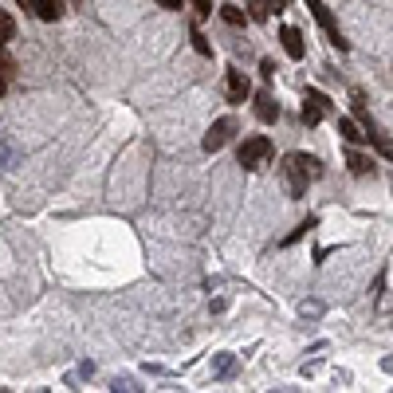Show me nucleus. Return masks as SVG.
Masks as SVG:
<instances>
[{
  "label": "nucleus",
  "instance_id": "obj_1",
  "mask_svg": "<svg viewBox=\"0 0 393 393\" xmlns=\"http://www.w3.org/2000/svg\"><path fill=\"white\" fill-rule=\"evenodd\" d=\"M315 177H322L319 158H311V154H287V161H283V181H287L291 201L307 196V185L315 181Z\"/></svg>",
  "mask_w": 393,
  "mask_h": 393
},
{
  "label": "nucleus",
  "instance_id": "obj_2",
  "mask_svg": "<svg viewBox=\"0 0 393 393\" xmlns=\"http://www.w3.org/2000/svg\"><path fill=\"white\" fill-rule=\"evenodd\" d=\"M271 154H275V146H271V138L264 134H252L240 142V149H236V161L244 165V170H264L271 161Z\"/></svg>",
  "mask_w": 393,
  "mask_h": 393
},
{
  "label": "nucleus",
  "instance_id": "obj_3",
  "mask_svg": "<svg viewBox=\"0 0 393 393\" xmlns=\"http://www.w3.org/2000/svg\"><path fill=\"white\" fill-rule=\"evenodd\" d=\"M327 114H334V102L322 95V91H315V86H311L307 95H303V122H307V126H319Z\"/></svg>",
  "mask_w": 393,
  "mask_h": 393
},
{
  "label": "nucleus",
  "instance_id": "obj_4",
  "mask_svg": "<svg viewBox=\"0 0 393 393\" xmlns=\"http://www.w3.org/2000/svg\"><path fill=\"white\" fill-rule=\"evenodd\" d=\"M307 8H311V12H315V20H319V28H322V32H327V39H331L334 48H338V51H346V48H350V44H346V39H342V32H338V24H334L331 8H327L322 0H307Z\"/></svg>",
  "mask_w": 393,
  "mask_h": 393
},
{
  "label": "nucleus",
  "instance_id": "obj_5",
  "mask_svg": "<svg viewBox=\"0 0 393 393\" xmlns=\"http://www.w3.org/2000/svg\"><path fill=\"white\" fill-rule=\"evenodd\" d=\"M236 134V118H221V122L209 126V134L201 138V146H205V154H217V149L228 146V138Z\"/></svg>",
  "mask_w": 393,
  "mask_h": 393
},
{
  "label": "nucleus",
  "instance_id": "obj_6",
  "mask_svg": "<svg viewBox=\"0 0 393 393\" xmlns=\"http://www.w3.org/2000/svg\"><path fill=\"white\" fill-rule=\"evenodd\" d=\"M280 39H283V51H287L291 60H303V55H307V44H303V32H299V28L283 24L280 28Z\"/></svg>",
  "mask_w": 393,
  "mask_h": 393
},
{
  "label": "nucleus",
  "instance_id": "obj_7",
  "mask_svg": "<svg viewBox=\"0 0 393 393\" xmlns=\"http://www.w3.org/2000/svg\"><path fill=\"white\" fill-rule=\"evenodd\" d=\"M32 12L39 16V20H48V24H55L67 8H63V0H32Z\"/></svg>",
  "mask_w": 393,
  "mask_h": 393
},
{
  "label": "nucleus",
  "instance_id": "obj_8",
  "mask_svg": "<svg viewBox=\"0 0 393 393\" xmlns=\"http://www.w3.org/2000/svg\"><path fill=\"white\" fill-rule=\"evenodd\" d=\"M256 118L259 122H275V118H280V102H275L268 91H259L256 95Z\"/></svg>",
  "mask_w": 393,
  "mask_h": 393
},
{
  "label": "nucleus",
  "instance_id": "obj_9",
  "mask_svg": "<svg viewBox=\"0 0 393 393\" xmlns=\"http://www.w3.org/2000/svg\"><path fill=\"white\" fill-rule=\"evenodd\" d=\"M248 91H252V86H248L244 71H228V98H232V102H244Z\"/></svg>",
  "mask_w": 393,
  "mask_h": 393
},
{
  "label": "nucleus",
  "instance_id": "obj_10",
  "mask_svg": "<svg viewBox=\"0 0 393 393\" xmlns=\"http://www.w3.org/2000/svg\"><path fill=\"white\" fill-rule=\"evenodd\" d=\"M338 134L350 142V146H358V142H366V130L354 122V118H338Z\"/></svg>",
  "mask_w": 393,
  "mask_h": 393
},
{
  "label": "nucleus",
  "instance_id": "obj_11",
  "mask_svg": "<svg viewBox=\"0 0 393 393\" xmlns=\"http://www.w3.org/2000/svg\"><path fill=\"white\" fill-rule=\"evenodd\" d=\"M346 165H350V173H358V177L374 173V161H369L366 154H358V149H350V154H346Z\"/></svg>",
  "mask_w": 393,
  "mask_h": 393
},
{
  "label": "nucleus",
  "instance_id": "obj_12",
  "mask_svg": "<svg viewBox=\"0 0 393 393\" xmlns=\"http://www.w3.org/2000/svg\"><path fill=\"white\" fill-rule=\"evenodd\" d=\"M221 16H224V24H232V28H244V20H248V12L240 8V4H224Z\"/></svg>",
  "mask_w": 393,
  "mask_h": 393
},
{
  "label": "nucleus",
  "instance_id": "obj_13",
  "mask_svg": "<svg viewBox=\"0 0 393 393\" xmlns=\"http://www.w3.org/2000/svg\"><path fill=\"white\" fill-rule=\"evenodd\" d=\"M12 75H16V60H12V55H8V44H0V79L8 83Z\"/></svg>",
  "mask_w": 393,
  "mask_h": 393
},
{
  "label": "nucleus",
  "instance_id": "obj_14",
  "mask_svg": "<svg viewBox=\"0 0 393 393\" xmlns=\"http://www.w3.org/2000/svg\"><path fill=\"white\" fill-rule=\"evenodd\" d=\"M248 4V16H252V20H268L271 16V0H244Z\"/></svg>",
  "mask_w": 393,
  "mask_h": 393
},
{
  "label": "nucleus",
  "instance_id": "obj_15",
  "mask_svg": "<svg viewBox=\"0 0 393 393\" xmlns=\"http://www.w3.org/2000/svg\"><path fill=\"white\" fill-rule=\"evenodd\" d=\"M12 36H16V20L4 12V8H0V44H8Z\"/></svg>",
  "mask_w": 393,
  "mask_h": 393
},
{
  "label": "nucleus",
  "instance_id": "obj_16",
  "mask_svg": "<svg viewBox=\"0 0 393 393\" xmlns=\"http://www.w3.org/2000/svg\"><path fill=\"white\" fill-rule=\"evenodd\" d=\"M311 228H319V221H315V217H307V221L299 224V228H295V232L287 236V240H283V244H295V240H299V236H303V232H311Z\"/></svg>",
  "mask_w": 393,
  "mask_h": 393
},
{
  "label": "nucleus",
  "instance_id": "obj_17",
  "mask_svg": "<svg viewBox=\"0 0 393 393\" xmlns=\"http://www.w3.org/2000/svg\"><path fill=\"white\" fill-rule=\"evenodd\" d=\"M193 12H196V20L212 16V0H193Z\"/></svg>",
  "mask_w": 393,
  "mask_h": 393
},
{
  "label": "nucleus",
  "instance_id": "obj_18",
  "mask_svg": "<svg viewBox=\"0 0 393 393\" xmlns=\"http://www.w3.org/2000/svg\"><path fill=\"white\" fill-rule=\"evenodd\" d=\"M193 48L201 51V55H212V48H209V39L201 36V32H193Z\"/></svg>",
  "mask_w": 393,
  "mask_h": 393
},
{
  "label": "nucleus",
  "instance_id": "obj_19",
  "mask_svg": "<svg viewBox=\"0 0 393 393\" xmlns=\"http://www.w3.org/2000/svg\"><path fill=\"white\" fill-rule=\"evenodd\" d=\"M232 366H236V362H232V358H228V354H224L221 362H217V374H228V369H232Z\"/></svg>",
  "mask_w": 393,
  "mask_h": 393
},
{
  "label": "nucleus",
  "instance_id": "obj_20",
  "mask_svg": "<svg viewBox=\"0 0 393 393\" xmlns=\"http://www.w3.org/2000/svg\"><path fill=\"white\" fill-rule=\"evenodd\" d=\"M259 71H264V79H271V75H275V63L264 60V63H259Z\"/></svg>",
  "mask_w": 393,
  "mask_h": 393
},
{
  "label": "nucleus",
  "instance_id": "obj_21",
  "mask_svg": "<svg viewBox=\"0 0 393 393\" xmlns=\"http://www.w3.org/2000/svg\"><path fill=\"white\" fill-rule=\"evenodd\" d=\"M158 4H161V8H170V12H177V8H181L185 0H158Z\"/></svg>",
  "mask_w": 393,
  "mask_h": 393
},
{
  "label": "nucleus",
  "instance_id": "obj_22",
  "mask_svg": "<svg viewBox=\"0 0 393 393\" xmlns=\"http://www.w3.org/2000/svg\"><path fill=\"white\" fill-rule=\"evenodd\" d=\"M287 4H291V0H271V8H275V12H283Z\"/></svg>",
  "mask_w": 393,
  "mask_h": 393
},
{
  "label": "nucleus",
  "instance_id": "obj_23",
  "mask_svg": "<svg viewBox=\"0 0 393 393\" xmlns=\"http://www.w3.org/2000/svg\"><path fill=\"white\" fill-rule=\"evenodd\" d=\"M20 4H24V8H32V0H20Z\"/></svg>",
  "mask_w": 393,
  "mask_h": 393
},
{
  "label": "nucleus",
  "instance_id": "obj_24",
  "mask_svg": "<svg viewBox=\"0 0 393 393\" xmlns=\"http://www.w3.org/2000/svg\"><path fill=\"white\" fill-rule=\"evenodd\" d=\"M4 86H8V83H4V79H0V95H4Z\"/></svg>",
  "mask_w": 393,
  "mask_h": 393
},
{
  "label": "nucleus",
  "instance_id": "obj_25",
  "mask_svg": "<svg viewBox=\"0 0 393 393\" xmlns=\"http://www.w3.org/2000/svg\"><path fill=\"white\" fill-rule=\"evenodd\" d=\"M75 4H83V0H75Z\"/></svg>",
  "mask_w": 393,
  "mask_h": 393
}]
</instances>
